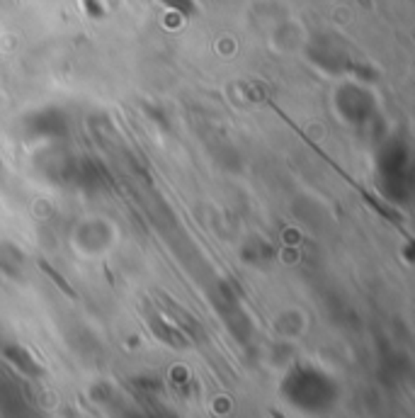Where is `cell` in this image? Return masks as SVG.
<instances>
[{
	"mask_svg": "<svg viewBox=\"0 0 415 418\" xmlns=\"http://www.w3.org/2000/svg\"><path fill=\"white\" fill-rule=\"evenodd\" d=\"M39 265H41V270H44L46 275H49L51 280H54V283L59 285V287H61L63 292L68 294V297H73V299H76V292H73V289H71V285H68L66 280H63V277H61V275H59V272L54 270V267H51V265H46V263H39Z\"/></svg>",
	"mask_w": 415,
	"mask_h": 418,
	"instance_id": "6da1fadb",
	"label": "cell"
},
{
	"mask_svg": "<svg viewBox=\"0 0 415 418\" xmlns=\"http://www.w3.org/2000/svg\"><path fill=\"white\" fill-rule=\"evenodd\" d=\"M272 418H284V416L279 411H272Z\"/></svg>",
	"mask_w": 415,
	"mask_h": 418,
	"instance_id": "7a4b0ae2",
	"label": "cell"
}]
</instances>
